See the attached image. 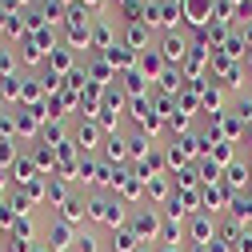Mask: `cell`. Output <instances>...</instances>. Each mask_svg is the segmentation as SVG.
<instances>
[{
    "mask_svg": "<svg viewBox=\"0 0 252 252\" xmlns=\"http://www.w3.org/2000/svg\"><path fill=\"white\" fill-rule=\"evenodd\" d=\"M184 72L180 68H164L160 72V80H156V84H160V96H180V92H184Z\"/></svg>",
    "mask_w": 252,
    "mask_h": 252,
    "instance_id": "44dd1931",
    "label": "cell"
},
{
    "mask_svg": "<svg viewBox=\"0 0 252 252\" xmlns=\"http://www.w3.org/2000/svg\"><path fill=\"white\" fill-rule=\"evenodd\" d=\"M60 220H64V224H80V220H88V196H68L64 204H60V212H56Z\"/></svg>",
    "mask_w": 252,
    "mask_h": 252,
    "instance_id": "4fadbf2b",
    "label": "cell"
},
{
    "mask_svg": "<svg viewBox=\"0 0 252 252\" xmlns=\"http://www.w3.org/2000/svg\"><path fill=\"white\" fill-rule=\"evenodd\" d=\"M136 68H140L148 80H160V72H164L168 64H164V56L156 52V44H152V48H144V52H140V64H136Z\"/></svg>",
    "mask_w": 252,
    "mask_h": 252,
    "instance_id": "ffe728a7",
    "label": "cell"
},
{
    "mask_svg": "<svg viewBox=\"0 0 252 252\" xmlns=\"http://www.w3.org/2000/svg\"><path fill=\"white\" fill-rule=\"evenodd\" d=\"M48 124V112H44V104H36V108H20L16 112V136L20 140H40V128Z\"/></svg>",
    "mask_w": 252,
    "mask_h": 252,
    "instance_id": "5b68a950",
    "label": "cell"
},
{
    "mask_svg": "<svg viewBox=\"0 0 252 252\" xmlns=\"http://www.w3.org/2000/svg\"><path fill=\"white\" fill-rule=\"evenodd\" d=\"M156 252H184V244H160Z\"/></svg>",
    "mask_w": 252,
    "mask_h": 252,
    "instance_id": "60d3db41",
    "label": "cell"
},
{
    "mask_svg": "<svg viewBox=\"0 0 252 252\" xmlns=\"http://www.w3.org/2000/svg\"><path fill=\"white\" fill-rule=\"evenodd\" d=\"M84 72H88V80L92 84H100V88H108V80H116V72H112V64L96 52V56H88V64H84Z\"/></svg>",
    "mask_w": 252,
    "mask_h": 252,
    "instance_id": "2e32d148",
    "label": "cell"
},
{
    "mask_svg": "<svg viewBox=\"0 0 252 252\" xmlns=\"http://www.w3.org/2000/svg\"><path fill=\"white\" fill-rule=\"evenodd\" d=\"M68 196H72V192H68V180L52 176V180H48V204H52V208H60V204L68 200Z\"/></svg>",
    "mask_w": 252,
    "mask_h": 252,
    "instance_id": "d6a6232c",
    "label": "cell"
},
{
    "mask_svg": "<svg viewBox=\"0 0 252 252\" xmlns=\"http://www.w3.org/2000/svg\"><path fill=\"white\" fill-rule=\"evenodd\" d=\"M72 136H68V128L60 120H48L44 128H40V144H48V148H60V144H68Z\"/></svg>",
    "mask_w": 252,
    "mask_h": 252,
    "instance_id": "603a6c76",
    "label": "cell"
},
{
    "mask_svg": "<svg viewBox=\"0 0 252 252\" xmlns=\"http://www.w3.org/2000/svg\"><path fill=\"white\" fill-rule=\"evenodd\" d=\"M0 140H20V136H16V112H4V116H0Z\"/></svg>",
    "mask_w": 252,
    "mask_h": 252,
    "instance_id": "d590c367",
    "label": "cell"
},
{
    "mask_svg": "<svg viewBox=\"0 0 252 252\" xmlns=\"http://www.w3.org/2000/svg\"><path fill=\"white\" fill-rule=\"evenodd\" d=\"M80 8H88V12H104V0H76Z\"/></svg>",
    "mask_w": 252,
    "mask_h": 252,
    "instance_id": "ab89813d",
    "label": "cell"
},
{
    "mask_svg": "<svg viewBox=\"0 0 252 252\" xmlns=\"http://www.w3.org/2000/svg\"><path fill=\"white\" fill-rule=\"evenodd\" d=\"M20 80L24 76H4V80H0V100H4V104L20 108Z\"/></svg>",
    "mask_w": 252,
    "mask_h": 252,
    "instance_id": "4dcf8cb0",
    "label": "cell"
},
{
    "mask_svg": "<svg viewBox=\"0 0 252 252\" xmlns=\"http://www.w3.org/2000/svg\"><path fill=\"white\" fill-rule=\"evenodd\" d=\"M76 252H100L96 236H92V232H80V236H76Z\"/></svg>",
    "mask_w": 252,
    "mask_h": 252,
    "instance_id": "8d00e7d4",
    "label": "cell"
},
{
    "mask_svg": "<svg viewBox=\"0 0 252 252\" xmlns=\"http://www.w3.org/2000/svg\"><path fill=\"white\" fill-rule=\"evenodd\" d=\"M72 144L80 148V156H92V152L104 144V128H100L96 120H80L76 132H72Z\"/></svg>",
    "mask_w": 252,
    "mask_h": 252,
    "instance_id": "8992f818",
    "label": "cell"
},
{
    "mask_svg": "<svg viewBox=\"0 0 252 252\" xmlns=\"http://www.w3.org/2000/svg\"><path fill=\"white\" fill-rule=\"evenodd\" d=\"M148 156H152V144H148V132H132L128 136V160H148Z\"/></svg>",
    "mask_w": 252,
    "mask_h": 252,
    "instance_id": "4316f807",
    "label": "cell"
},
{
    "mask_svg": "<svg viewBox=\"0 0 252 252\" xmlns=\"http://www.w3.org/2000/svg\"><path fill=\"white\" fill-rule=\"evenodd\" d=\"M176 192V184H172V176L164 172V176H152V180H144V196L148 200H156V204H168V196Z\"/></svg>",
    "mask_w": 252,
    "mask_h": 252,
    "instance_id": "5bb4252c",
    "label": "cell"
},
{
    "mask_svg": "<svg viewBox=\"0 0 252 252\" xmlns=\"http://www.w3.org/2000/svg\"><path fill=\"white\" fill-rule=\"evenodd\" d=\"M28 156H32V164H36V172H40V176H48V180L56 176V148H48V144H40V140H36V148L28 152Z\"/></svg>",
    "mask_w": 252,
    "mask_h": 252,
    "instance_id": "e0dca14e",
    "label": "cell"
},
{
    "mask_svg": "<svg viewBox=\"0 0 252 252\" xmlns=\"http://www.w3.org/2000/svg\"><path fill=\"white\" fill-rule=\"evenodd\" d=\"M8 176H12V172H4V168H0V192H8Z\"/></svg>",
    "mask_w": 252,
    "mask_h": 252,
    "instance_id": "b9f144b4",
    "label": "cell"
},
{
    "mask_svg": "<svg viewBox=\"0 0 252 252\" xmlns=\"http://www.w3.org/2000/svg\"><path fill=\"white\" fill-rule=\"evenodd\" d=\"M140 248V240H136V232L124 224V228H112V252H136Z\"/></svg>",
    "mask_w": 252,
    "mask_h": 252,
    "instance_id": "d4e9b609",
    "label": "cell"
},
{
    "mask_svg": "<svg viewBox=\"0 0 252 252\" xmlns=\"http://www.w3.org/2000/svg\"><path fill=\"white\" fill-rule=\"evenodd\" d=\"M16 60H20V68H40V64H48V52H44L32 36H24V40L16 44Z\"/></svg>",
    "mask_w": 252,
    "mask_h": 252,
    "instance_id": "8fae6325",
    "label": "cell"
},
{
    "mask_svg": "<svg viewBox=\"0 0 252 252\" xmlns=\"http://www.w3.org/2000/svg\"><path fill=\"white\" fill-rule=\"evenodd\" d=\"M4 76H20V60H16V48L0 44V80Z\"/></svg>",
    "mask_w": 252,
    "mask_h": 252,
    "instance_id": "83f0119b",
    "label": "cell"
},
{
    "mask_svg": "<svg viewBox=\"0 0 252 252\" xmlns=\"http://www.w3.org/2000/svg\"><path fill=\"white\" fill-rule=\"evenodd\" d=\"M44 68H48V72H56L60 80H64V76L76 68V52H72V48H64V44H60V48H52V52H48V64H44Z\"/></svg>",
    "mask_w": 252,
    "mask_h": 252,
    "instance_id": "7c38bea8",
    "label": "cell"
},
{
    "mask_svg": "<svg viewBox=\"0 0 252 252\" xmlns=\"http://www.w3.org/2000/svg\"><path fill=\"white\" fill-rule=\"evenodd\" d=\"M100 56H104L108 64H112V72H132V68L140 64V52H132L128 44H124V40H120V44H112L108 52H100Z\"/></svg>",
    "mask_w": 252,
    "mask_h": 252,
    "instance_id": "9c48e42d",
    "label": "cell"
},
{
    "mask_svg": "<svg viewBox=\"0 0 252 252\" xmlns=\"http://www.w3.org/2000/svg\"><path fill=\"white\" fill-rule=\"evenodd\" d=\"M220 184H224L228 192L236 196L240 188H248V184H252V168H248V164H228V168H224V180H220Z\"/></svg>",
    "mask_w": 252,
    "mask_h": 252,
    "instance_id": "ac0fdd59",
    "label": "cell"
},
{
    "mask_svg": "<svg viewBox=\"0 0 252 252\" xmlns=\"http://www.w3.org/2000/svg\"><path fill=\"white\" fill-rule=\"evenodd\" d=\"M128 208H124V200L116 196V192H92L88 196V220H92V224H104L108 232L112 228H124V224H128Z\"/></svg>",
    "mask_w": 252,
    "mask_h": 252,
    "instance_id": "6da1fadb",
    "label": "cell"
},
{
    "mask_svg": "<svg viewBox=\"0 0 252 252\" xmlns=\"http://www.w3.org/2000/svg\"><path fill=\"white\" fill-rule=\"evenodd\" d=\"M112 44H116L112 20H108V16H92V48H96V52H108Z\"/></svg>",
    "mask_w": 252,
    "mask_h": 252,
    "instance_id": "9a60e30c",
    "label": "cell"
},
{
    "mask_svg": "<svg viewBox=\"0 0 252 252\" xmlns=\"http://www.w3.org/2000/svg\"><path fill=\"white\" fill-rule=\"evenodd\" d=\"M100 148H104V160L108 164H124V160H128V140H124L120 132H108Z\"/></svg>",
    "mask_w": 252,
    "mask_h": 252,
    "instance_id": "d6986e66",
    "label": "cell"
},
{
    "mask_svg": "<svg viewBox=\"0 0 252 252\" xmlns=\"http://www.w3.org/2000/svg\"><path fill=\"white\" fill-rule=\"evenodd\" d=\"M212 240H216V216L208 212L188 216V244H212Z\"/></svg>",
    "mask_w": 252,
    "mask_h": 252,
    "instance_id": "ba28073f",
    "label": "cell"
},
{
    "mask_svg": "<svg viewBox=\"0 0 252 252\" xmlns=\"http://www.w3.org/2000/svg\"><path fill=\"white\" fill-rule=\"evenodd\" d=\"M148 32H152L148 24H124V44H128L132 52H144V48H152L148 44Z\"/></svg>",
    "mask_w": 252,
    "mask_h": 252,
    "instance_id": "7402d4cb",
    "label": "cell"
},
{
    "mask_svg": "<svg viewBox=\"0 0 252 252\" xmlns=\"http://www.w3.org/2000/svg\"><path fill=\"white\" fill-rule=\"evenodd\" d=\"M136 252H156V248H152V244H140V248H136Z\"/></svg>",
    "mask_w": 252,
    "mask_h": 252,
    "instance_id": "f6af8a7d",
    "label": "cell"
},
{
    "mask_svg": "<svg viewBox=\"0 0 252 252\" xmlns=\"http://www.w3.org/2000/svg\"><path fill=\"white\" fill-rule=\"evenodd\" d=\"M32 252H48V248H44V244H36V248H32Z\"/></svg>",
    "mask_w": 252,
    "mask_h": 252,
    "instance_id": "bcb514c9",
    "label": "cell"
},
{
    "mask_svg": "<svg viewBox=\"0 0 252 252\" xmlns=\"http://www.w3.org/2000/svg\"><path fill=\"white\" fill-rule=\"evenodd\" d=\"M228 208H232V220H236V224H252V196H240V192H236Z\"/></svg>",
    "mask_w": 252,
    "mask_h": 252,
    "instance_id": "f546056e",
    "label": "cell"
},
{
    "mask_svg": "<svg viewBox=\"0 0 252 252\" xmlns=\"http://www.w3.org/2000/svg\"><path fill=\"white\" fill-rule=\"evenodd\" d=\"M232 112H236V120H240V124H248V128H252V100H240Z\"/></svg>",
    "mask_w": 252,
    "mask_h": 252,
    "instance_id": "74e56055",
    "label": "cell"
},
{
    "mask_svg": "<svg viewBox=\"0 0 252 252\" xmlns=\"http://www.w3.org/2000/svg\"><path fill=\"white\" fill-rule=\"evenodd\" d=\"M232 252H252V232H248V228H244V236L232 244Z\"/></svg>",
    "mask_w": 252,
    "mask_h": 252,
    "instance_id": "f35d334b",
    "label": "cell"
},
{
    "mask_svg": "<svg viewBox=\"0 0 252 252\" xmlns=\"http://www.w3.org/2000/svg\"><path fill=\"white\" fill-rule=\"evenodd\" d=\"M184 252H208V244H184Z\"/></svg>",
    "mask_w": 252,
    "mask_h": 252,
    "instance_id": "ee69618b",
    "label": "cell"
},
{
    "mask_svg": "<svg viewBox=\"0 0 252 252\" xmlns=\"http://www.w3.org/2000/svg\"><path fill=\"white\" fill-rule=\"evenodd\" d=\"M116 196H120V200H140V196H144V180H140V176H128V180L120 184Z\"/></svg>",
    "mask_w": 252,
    "mask_h": 252,
    "instance_id": "e575fe53",
    "label": "cell"
},
{
    "mask_svg": "<svg viewBox=\"0 0 252 252\" xmlns=\"http://www.w3.org/2000/svg\"><path fill=\"white\" fill-rule=\"evenodd\" d=\"M76 236H80V232H76L72 224H64L60 216H52V220H48V228H44V240H40V244H44L48 252H72V248H76Z\"/></svg>",
    "mask_w": 252,
    "mask_h": 252,
    "instance_id": "3957f363",
    "label": "cell"
},
{
    "mask_svg": "<svg viewBox=\"0 0 252 252\" xmlns=\"http://www.w3.org/2000/svg\"><path fill=\"white\" fill-rule=\"evenodd\" d=\"M8 236L36 244V220H32V216H16V220H12V228H8Z\"/></svg>",
    "mask_w": 252,
    "mask_h": 252,
    "instance_id": "484cf974",
    "label": "cell"
},
{
    "mask_svg": "<svg viewBox=\"0 0 252 252\" xmlns=\"http://www.w3.org/2000/svg\"><path fill=\"white\" fill-rule=\"evenodd\" d=\"M8 16H12V12H8L4 4H0V32H4V24H8Z\"/></svg>",
    "mask_w": 252,
    "mask_h": 252,
    "instance_id": "7bdbcfd3",
    "label": "cell"
},
{
    "mask_svg": "<svg viewBox=\"0 0 252 252\" xmlns=\"http://www.w3.org/2000/svg\"><path fill=\"white\" fill-rule=\"evenodd\" d=\"M160 224H164V216H160V208H136L132 216H128V228L136 232V240L140 244H152L156 236H160Z\"/></svg>",
    "mask_w": 252,
    "mask_h": 252,
    "instance_id": "7a4b0ae2",
    "label": "cell"
},
{
    "mask_svg": "<svg viewBox=\"0 0 252 252\" xmlns=\"http://www.w3.org/2000/svg\"><path fill=\"white\" fill-rule=\"evenodd\" d=\"M224 204H232V192H228L224 184H200V208L208 216H216Z\"/></svg>",
    "mask_w": 252,
    "mask_h": 252,
    "instance_id": "30bf717a",
    "label": "cell"
},
{
    "mask_svg": "<svg viewBox=\"0 0 252 252\" xmlns=\"http://www.w3.org/2000/svg\"><path fill=\"white\" fill-rule=\"evenodd\" d=\"M120 20L124 24H144V0H128V4H120Z\"/></svg>",
    "mask_w": 252,
    "mask_h": 252,
    "instance_id": "836d02e7",
    "label": "cell"
},
{
    "mask_svg": "<svg viewBox=\"0 0 252 252\" xmlns=\"http://www.w3.org/2000/svg\"><path fill=\"white\" fill-rule=\"evenodd\" d=\"M16 160H20V140H0V168L12 172Z\"/></svg>",
    "mask_w": 252,
    "mask_h": 252,
    "instance_id": "1f68e13d",
    "label": "cell"
},
{
    "mask_svg": "<svg viewBox=\"0 0 252 252\" xmlns=\"http://www.w3.org/2000/svg\"><path fill=\"white\" fill-rule=\"evenodd\" d=\"M248 196H252V184H248Z\"/></svg>",
    "mask_w": 252,
    "mask_h": 252,
    "instance_id": "7dc6e473",
    "label": "cell"
},
{
    "mask_svg": "<svg viewBox=\"0 0 252 252\" xmlns=\"http://www.w3.org/2000/svg\"><path fill=\"white\" fill-rule=\"evenodd\" d=\"M156 52L164 56V64H168V68H180L184 60H188V52H192V44H188L184 32H164L160 40H156Z\"/></svg>",
    "mask_w": 252,
    "mask_h": 252,
    "instance_id": "277c9868",
    "label": "cell"
},
{
    "mask_svg": "<svg viewBox=\"0 0 252 252\" xmlns=\"http://www.w3.org/2000/svg\"><path fill=\"white\" fill-rule=\"evenodd\" d=\"M180 8H184V24H192L196 32H204L216 16V0H184Z\"/></svg>",
    "mask_w": 252,
    "mask_h": 252,
    "instance_id": "52a82bcc",
    "label": "cell"
},
{
    "mask_svg": "<svg viewBox=\"0 0 252 252\" xmlns=\"http://www.w3.org/2000/svg\"><path fill=\"white\" fill-rule=\"evenodd\" d=\"M40 172H36V164H32V156H28V152H20V160L12 164V184L16 188H24L28 180H36Z\"/></svg>",
    "mask_w": 252,
    "mask_h": 252,
    "instance_id": "cb8c5ba5",
    "label": "cell"
},
{
    "mask_svg": "<svg viewBox=\"0 0 252 252\" xmlns=\"http://www.w3.org/2000/svg\"><path fill=\"white\" fill-rule=\"evenodd\" d=\"M208 156H212V160H216L220 168H228V164H236V144H228V140H216Z\"/></svg>",
    "mask_w": 252,
    "mask_h": 252,
    "instance_id": "f1b7e54d",
    "label": "cell"
}]
</instances>
